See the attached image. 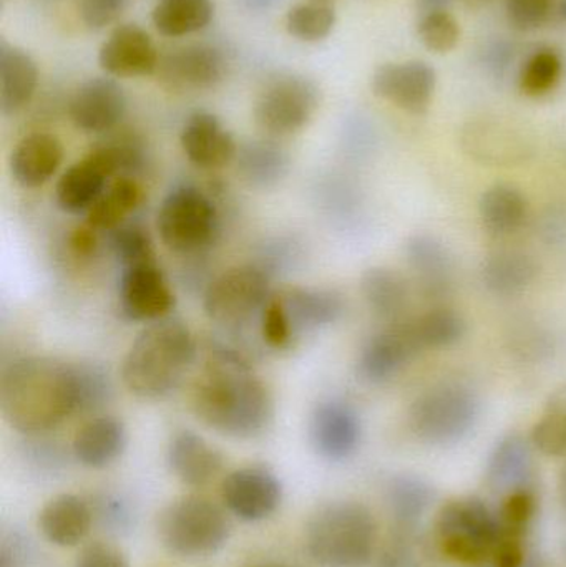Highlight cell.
I'll list each match as a JSON object with an SVG mask.
<instances>
[{
	"instance_id": "59",
	"label": "cell",
	"mask_w": 566,
	"mask_h": 567,
	"mask_svg": "<svg viewBox=\"0 0 566 567\" xmlns=\"http://www.w3.org/2000/svg\"><path fill=\"white\" fill-rule=\"evenodd\" d=\"M554 16H557L562 23H566V0L555 2Z\"/></svg>"
},
{
	"instance_id": "16",
	"label": "cell",
	"mask_w": 566,
	"mask_h": 567,
	"mask_svg": "<svg viewBox=\"0 0 566 567\" xmlns=\"http://www.w3.org/2000/svg\"><path fill=\"white\" fill-rule=\"evenodd\" d=\"M228 62L218 47L189 43L159 59V76L175 90H208L226 75Z\"/></svg>"
},
{
	"instance_id": "26",
	"label": "cell",
	"mask_w": 566,
	"mask_h": 567,
	"mask_svg": "<svg viewBox=\"0 0 566 567\" xmlns=\"http://www.w3.org/2000/svg\"><path fill=\"white\" fill-rule=\"evenodd\" d=\"M92 505L76 495L55 496L39 515V528L47 542L60 548H73L89 536L92 529Z\"/></svg>"
},
{
	"instance_id": "19",
	"label": "cell",
	"mask_w": 566,
	"mask_h": 567,
	"mask_svg": "<svg viewBox=\"0 0 566 567\" xmlns=\"http://www.w3.org/2000/svg\"><path fill=\"white\" fill-rule=\"evenodd\" d=\"M99 63L116 79L152 75L158 70L159 56L152 37L135 23L116 27L99 52Z\"/></svg>"
},
{
	"instance_id": "17",
	"label": "cell",
	"mask_w": 566,
	"mask_h": 567,
	"mask_svg": "<svg viewBox=\"0 0 566 567\" xmlns=\"http://www.w3.org/2000/svg\"><path fill=\"white\" fill-rule=\"evenodd\" d=\"M69 112L73 125L82 132H112L125 116L126 95L115 80L96 76L76 89Z\"/></svg>"
},
{
	"instance_id": "9",
	"label": "cell",
	"mask_w": 566,
	"mask_h": 567,
	"mask_svg": "<svg viewBox=\"0 0 566 567\" xmlns=\"http://www.w3.org/2000/svg\"><path fill=\"white\" fill-rule=\"evenodd\" d=\"M271 296V275L259 265H245L213 279L206 287L203 307L212 322L239 330L261 317Z\"/></svg>"
},
{
	"instance_id": "44",
	"label": "cell",
	"mask_w": 566,
	"mask_h": 567,
	"mask_svg": "<svg viewBox=\"0 0 566 567\" xmlns=\"http://www.w3.org/2000/svg\"><path fill=\"white\" fill-rule=\"evenodd\" d=\"M531 442L542 455L566 458V413L545 410L532 429Z\"/></svg>"
},
{
	"instance_id": "36",
	"label": "cell",
	"mask_w": 566,
	"mask_h": 567,
	"mask_svg": "<svg viewBox=\"0 0 566 567\" xmlns=\"http://www.w3.org/2000/svg\"><path fill=\"white\" fill-rule=\"evenodd\" d=\"M409 322L421 350L455 346L467 332L464 317L449 307H435Z\"/></svg>"
},
{
	"instance_id": "35",
	"label": "cell",
	"mask_w": 566,
	"mask_h": 567,
	"mask_svg": "<svg viewBox=\"0 0 566 567\" xmlns=\"http://www.w3.org/2000/svg\"><path fill=\"white\" fill-rule=\"evenodd\" d=\"M143 192L133 178H119L100 196L89 212L86 225L95 231H109L125 225L126 218L138 208Z\"/></svg>"
},
{
	"instance_id": "55",
	"label": "cell",
	"mask_w": 566,
	"mask_h": 567,
	"mask_svg": "<svg viewBox=\"0 0 566 567\" xmlns=\"http://www.w3.org/2000/svg\"><path fill=\"white\" fill-rule=\"evenodd\" d=\"M421 13L435 12V10H449L452 0H418Z\"/></svg>"
},
{
	"instance_id": "47",
	"label": "cell",
	"mask_w": 566,
	"mask_h": 567,
	"mask_svg": "<svg viewBox=\"0 0 566 567\" xmlns=\"http://www.w3.org/2000/svg\"><path fill=\"white\" fill-rule=\"evenodd\" d=\"M130 0H79V13L89 29L102 30L120 19Z\"/></svg>"
},
{
	"instance_id": "57",
	"label": "cell",
	"mask_w": 566,
	"mask_h": 567,
	"mask_svg": "<svg viewBox=\"0 0 566 567\" xmlns=\"http://www.w3.org/2000/svg\"><path fill=\"white\" fill-rule=\"evenodd\" d=\"M521 567H554V565L542 553L528 551L527 558Z\"/></svg>"
},
{
	"instance_id": "12",
	"label": "cell",
	"mask_w": 566,
	"mask_h": 567,
	"mask_svg": "<svg viewBox=\"0 0 566 567\" xmlns=\"http://www.w3.org/2000/svg\"><path fill=\"white\" fill-rule=\"evenodd\" d=\"M119 300L123 316L135 322L165 319L175 307V293L155 261L123 268Z\"/></svg>"
},
{
	"instance_id": "61",
	"label": "cell",
	"mask_w": 566,
	"mask_h": 567,
	"mask_svg": "<svg viewBox=\"0 0 566 567\" xmlns=\"http://www.w3.org/2000/svg\"><path fill=\"white\" fill-rule=\"evenodd\" d=\"M251 567H292V566H285V565H263V566H251Z\"/></svg>"
},
{
	"instance_id": "28",
	"label": "cell",
	"mask_w": 566,
	"mask_h": 567,
	"mask_svg": "<svg viewBox=\"0 0 566 567\" xmlns=\"http://www.w3.org/2000/svg\"><path fill=\"white\" fill-rule=\"evenodd\" d=\"M39 70L25 50L0 42V110L9 116L29 105L35 95Z\"/></svg>"
},
{
	"instance_id": "25",
	"label": "cell",
	"mask_w": 566,
	"mask_h": 567,
	"mask_svg": "<svg viewBox=\"0 0 566 567\" xmlns=\"http://www.w3.org/2000/svg\"><path fill=\"white\" fill-rule=\"evenodd\" d=\"M223 463L222 452L192 430L176 433L169 442V468L185 485L195 488L208 485L222 472Z\"/></svg>"
},
{
	"instance_id": "22",
	"label": "cell",
	"mask_w": 566,
	"mask_h": 567,
	"mask_svg": "<svg viewBox=\"0 0 566 567\" xmlns=\"http://www.w3.org/2000/svg\"><path fill=\"white\" fill-rule=\"evenodd\" d=\"M186 158L203 169H219L235 162L238 143L235 136L209 112L188 116L179 135Z\"/></svg>"
},
{
	"instance_id": "58",
	"label": "cell",
	"mask_w": 566,
	"mask_h": 567,
	"mask_svg": "<svg viewBox=\"0 0 566 567\" xmlns=\"http://www.w3.org/2000/svg\"><path fill=\"white\" fill-rule=\"evenodd\" d=\"M558 495H560V505L566 515V465L562 470L560 480H558Z\"/></svg>"
},
{
	"instance_id": "34",
	"label": "cell",
	"mask_w": 566,
	"mask_h": 567,
	"mask_svg": "<svg viewBox=\"0 0 566 567\" xmlns=\"http://www.w3.org/2000/svg\"><path fill=\"white\" fill-rule=\"evenodd\" d=\"M213 16L212 0H158L152 20L162 35L185 37L206 29Z\"/></svg>"
},
{
	"instance_id": "52",
	"label": "cell",
	"mask_w": 566,
	"mask_h": 567,
	"mask_svg": "<svg viewBox=\"0 0 566 567\" xmlns=\"http://www.w3.org/2000/svg\"><path fill=\"white\" fill-rule=\"evenodd\" d=\"M515 59V47L507 40L488 43L484 52V63L495 75H504Z\"/></svg>"
},
{
	"instance_id": "33",
	"label": "cell",
	"mask_w": 566,
	"mask_h": 567,
	"mask_svg": "<svg viewBox=\"0 0 566 567\" xmlns=\"http://www.w3.org/2000/svg\"><path fill=\"white\" fill-rule=\"evenodd\" d=\"M239 175L255 188H271L288 173L289 159L285 150L272 140H253L239 146Z\"/></svg>"
},
{
	"instance_id": "7",
	"label": "cell",
	"mask_w": 566,
	"mask_h": 567,
	"mask_svg": "<svg viewBox=\"0 0 566 567\" xmlns=\"http://www.w3.org/2000/svg\"><path fill=\"white\" fill-rule=\"evenodd\" d=\"M481 402L469 386L442 383L418 396L409 409V429L421 442L449 446L462 442L477 425Z\"/></svg>"
},
{
	"instance_id": "50",
	"label": "cell",
	"mask_w": 566,
	"mask_h": 567,
	"mask_svg": "<svg viewBox=\"0 0 566 567\" xmlns=\"http://www.w3.org/2000/svg\"><path fill=\"white\" fill-rule=\"evenodd\" d=\"M75 567H130V563L116 546L93 542L80 549Z\"/></svg>"
},
{
	"instance_id": "60",
	"label": "cell",
	"mask_w": 566,
	"mask_h": 567,
	"mask_svg": "<svg viewBox=\"0 0 566 567\" xmlns=\"http://www.w3.org/2000/svg\"><path fill=\"white\" fill-rule=\"evenodd\" d=\"M309 2L326 3V6H335V0H309Z\"/></svg>"
},
{
	"instance_id": "11",
	"label": "cell",
	"mask_w": 566,
	"mask_h": 567,
	"mask_svg": "<svg viewBox=\"0 0 566 567\" xmlns=\"http://www.w3.org/2000/svg\"><path fill=\"white\" fill-rule=\"evenodd\" d=\"M222 496L236 518L258 523L275 515L281 505L282 485L266 466H245L223 480Z\"/></svg>"
},
{
	"instance_id": "21",
	"label": "cell",
	"mask_w": 566,
	"mask_h": 567,
	"mask_svg": "<svg viewBox=\"0 0 566 567\" xmlns=\"http://www.w3.org/2000/svg\"><path fill=\"white\" fill-rule=\"evenodd\" d=\"M405 261L424 299L442 300L454 287V258L447 246L431 235H414L405 245Z\"/></svg>"
},
{
	"instance_id": "51",
	"label": "cell",
	"mask_w": 566,
	"mask_h": 567,
	"mask_svg": "<svg viewBox=\"0 0 566 567\" xmlns=\"http://www.w3.org/2000/svg\"><path fill=\"white\" fill-rule=\"evenodd\" d=\"M527 539L502 536L495 546L488 567H521L527 558Z\"/></svg>"
},
{
	"instance_id": "13",
	"label": "cell",
	"mask_w": 566,
	"mask_h": 567,
	"mask_svg": "<svg viewBox=\"0 0 566 567\" xmlns=\"http://www.w3.org/2000/svg\"><path fill=\"white\" fill-rule=\"evenodd\" d=\"M362 425L354 406L344 400L318 403L309 419L312 449L328 462H346L361 445Z\"/></svg>"
},
{
	"instance_id": "10",
	"label": "cell",
	"mask_w": 566,
	"mask_h": 567,
	"mask_svg": "<svg viewBox=\"0 0 566 567\" xmlns=\"http://www.w3.org/2000/svg\"><path fill=\"white\" fill-rule=\"evenodd\" d=\"M319 109V90L315 82L299 75L272 80L255 106V120L269 136H288L301 132Z\"/></svg>"
},
{
	"instance_id": "2",
	"label": "cell",
	"mask_w": 566,
	"mask_h": 567,
	"mask_svg": "<svg viewBox=\"0 0 566 567\" xmlns=\"http://www.w3.org/2000/svg\"><path fill=\"white\" fill-rule=\"evenodd\" d=\"M0 413L23 435L55 429L79 413L75 363L45 355L13 360L0 379Z\"/></svg>"
},
{
	"instance_id": "23",
	"label": "cell",
	"mask_w": 566,
	"mask_h": 567,
	"mask_svg": "<svg viewBox=\"0 0 566 567\" xmlns=\"http://www.w3.org/2000/svg\"><path fill=\"white\" fill-rule=\"evenodd\" d=\"M279 297L296 337L332 326L341 320L346 310L341 293L326 287H289Z\"/></svg>"
},
{
	"instance_id": "46",
	"label": "cell",
	"mask_w": 566,
	"mask_h": 567,
	"mask_svg": "<svg viewBox=\"0 0 566 567\" xmlns=\"http://www.w3.org/2000/svg\"><path fill=\"white\" fill-rule=\"evenodd\" d=\"M555 2L557 0H507L505 13L518 32H534L552 19Z\"/></svg>"
},
{
	"instance_id": "31",
	"label": "cell",
	"mask_w": 566,
	"mask_h": 567,
	"mask_svg": "<svg viewBox=\"0 0 566 567\" xmlns=\"http://www.w3.org/2000/svg\"><path fill=\"white\" fill-rule=\"evenodd\" d=\"M435 502L431 483L418 475H398L388 485V506L394 529L415 532Z\"/></svg>"
},
{
	"instance_id": "18",
	"label": "cell",
	"mask_w": 566,
	"mask_h": 567,
	"mask_svg": "<svg viewBox=\"0 0 566 567\" xmlns=\"http://www.w3.org/2000/svg\"><path fill=\"white\" fill-rule=\"evenodd\" d=\"M531 440L521 433H508L495 443L488 456L485 482L498 498L522 489H537V468Z\"/></svg>"
},
{
	"instance_id": "40",
	"label": "cell",
	"mask_w": 566,
	"mask_h": 567,
	"mask_svg": "<svg viewBox=\"0 0 566 567\" xmlns=\"http://www.w3.org/2000/svg\"><path fill=\"white\" fill-rule=\"evenodd\" d=\"M465 148L475 158L494 165H511L524 158L525 146L508 132L475 130L465 136Z\"/></svg>"
},
{
	"instance_id": "42",
	"label": "cell",
	"mask_w": 566,
	"mask_h": 567,
	"mask_svg": "<svg viewBox=\"0 0 566 567\" xmlns=\"http://www.w3.org/2000/svg\"><path fill=\"white\" fill-rule=\"evenodd\" d=\"M76 385H79V413L95 412L102 409L113 386L109 373L95 363H75Z\"/></svg>"
},
{
	"instance_id": "30",
	"label": "cell",
	"mask_w": 566,
	"mask_h": 567,
	"mask_svg": "<svg viewBox=\"0 0 566 567\" xmlns=\"http://www.w3.org/2000/svg\"><path fill=\"white\" fill-rule=\"evenodd\" d=\"M537 275V261L517 249L492 252L482 265V282L495 296H517L534 284Z\"/></svg>"
},
{
	"instance_id": "38",
	"label": "cell",
	"mask_w": 566,
	"mask_h": 567,
	"mask_svg": "<svg viewBox=\"0 0 566 567\" xmlns=\"http://www.w3.org/2000/svg\"><path fill=\"white\" fill-rule=\"evenodd\" d=\"M502 536L527 539L538 513L537 489H522L501 499L495 509ZM501 536V538H502Z\"/></svg>"
},
{
	"instance_id": "39",
	"label": "cell",
	"mask_w": 566,
	"mask_h": 567,
	"mask_svg": "<svg viewBox=\"0 0 566 567\" xmlns=\"http://www.w3.org/2000/svg\"><path fill=\"white\" fill-rule=\"evenodd\" d=\"M335 25V6L326 3H298L286 16V29L302 42H319L326 39Z\"/></svg>"
},
{
	"instance_id": "41",
	"label": "cell",
	"mask_w": 566,
	"mask_h": 567,
	"mask_svg": "<svg viewBox=\"0 0 566 567\" xmlns=\"http://www.w3.org/2000/svg\"><path fill=\"white\" fill-rule=\"evenodd\" d=\"M418 35L425 49L435 53H447L455 49L461 40V25L449 10L421 13L418 22Z\"/></svg>"
},
{
	"instance_id": "6",
	"label": "cell",
	"mask_w": 566,
	"mask_h": 567,
	"mask_svg": "<svg viewBox=\"0 0 566 567\" xmlns=\"http://www.w3.org/2000/svg\"><path fill=\"white\" fill-rule=\"evenodd\" d=\"M435 529L444 555L467 566H488L502 536L497 513L477 496L445 503Z\"/></svg>"
},
{
	"instance_id": "8",
	"label": "cell",
	"mask_w": 566,
	"mask_h": 567,
	"mask_svg": "<svg viewBox=\"0 0 566 567\" xmlns=\"http://www.w3.org/2000/svg\"><path fill=\"white\" fill-rule=\"evenodd\" d=\"M156 228L169 251L198 255L218 235V212L202 189L193 185L176 186L159 205Z\"/></svg>"
},
{
	"instance_id": "29",
	"label": "cell",
	"mask_w": 566,
	"mask_h": 567,
	"mask_svg": "<svg viewBox=\"0 0 566 567\" xmlns=\"http://www.w3.org/2000/svg\"><path fill=\"white\" fill-rule=\"evenodd\" d=\"M478 213L491 235L511 236L524 228L531 206L517 186L497 183L485 189L478 202Z\"/></svg>"
},
{
	"instance_id": "20",
	"label": "cell",
	"mask_w": 566,
	"mask_h": 567,
	"mask_svg": "<svg viewBox=\"0 0 566 567\" xmlns=\"http://www.w3.org/2000/svg\"><path fill=\"white\" fill-rule=\"evenodd\" d=\"M421 352L411 322H395L372 336L358 359V375L368 383L388 382L409 360Z\"/></svg>"
},
{
	"instance_id": "5",
	"label": "cell",
	"mask_w": 566,
	"mask_h": 567,
	"mask_svg": "<svg viewBox=\"0 0 566 567\" xmlns=\"http://www.w3.org/2000/svg\"><path fill=\"white\" fill-rule=\"evenodd\" d=\"M158 535L172 555L202 559L225 548L231 525L226 513L209 499L183 496L163 509Z\"/></svg>"
},
{
	"instance_id": "37",
	"label": "cell",
	"mask_w": 566,
	"mask_h": 567,
	"mask_svg": "<svg viewBox=\"0 0 566 567\" xmlns=\"http://www.w3.org/2000/svg\"><path fill=\"white\" fill-rule=\"evenodd\" d=\"M564 59L552 47H538L525 59L518 86L528 96H542L557 89L564 76Z\"/></svg>"
},
{
	"instance_id": "56",
	"label": "cell",
	"mask_w": 566,
	"mask_h": 567,
	"mask_svg": "<svg viewBox=\"0 0 566 567\" xmlns=\"http://www.w3.org/2000/svg\"><path fill=\"white\" fill-rule=\"evenodd\" d=\"M281 0H241L245 9L251 10V12H266V10L272 9Z\"/></svg>"
},
{
	"instance_id": "49",
	"label": "cell",
	"mask_w": 566,
	"mask_h": 567,
	"mask_svg": "<svg viewBox=\"0 0 566 567\" xmlns=\"http://www.w3.org/2000/svg\"><path fill=\"white\" fill-rule=\"evenodd\" d=\"M92 509L93 516L99 518L103 528H109L110 532L122 533L132 525V512L126 502L119 496H100Z\"/></svg>"
},
{
	"instance_id": "53",
	"label": "cell",
	"mask_w": 566,
	"mask_h": 567,
	"mask_svg": "<svg viewBox=\"0 0 566 567\" xmlns=\"http://www.w3.org/2000/svg\"><path fill=\"white\" fill-rule=\"evenodd\" d=\"M25 549L22 542L16 536L3 539L2 548H0V567H23L25 566Z\"/></svg>"
},
{
	"instance_id": "4",
	"label": "cell",
	"mask_w": 566,
	"mask_h": 567,
	"mask_svg": "<svg viewBox=\"0 0 566 567\" xmlns=\"http://www.w3.org/2000/svg\"><path fill=\"white\" fill-rule=\"evenodd\" d=\"M378 543V523L368 506L358 502H331L316 509L306 526V546L318 565L364 567Z\"/></svg>"
},
{
	"instance_id": "27",
	"label": "cell",
	"mask_w": 566,
	"mask_h": 567,
	"mask_svg": "<svg viewBox=\"0 0 566 567\" xmlns=\"http://www.w3.org/2000/svg\"><path fill=\"white\" fill-rule=\"evenodd\" d=\"M126 449V429L113 415L89 420L73 439V455L86 468L102 470L115 463Z\"/></svg>"
},
{
	"instance_id": "43",
	"label": "cell",
	"mask_w": 566,
	"mask_h": 567,
	"mask_svg": "<svg viewBox=\"0 0 566 567\" xmlns=\"http://www.w3.org/2000/svg\"><path fill=\"white\" fill-rule=\"evenodd\" d=\"M110 248L115 258L122 262L123 268L140 265V262L155 261L153 259L152 241L145 229L138 225H122L110 233Z\"/></svg>"
},
{
	"instance_id": "15",
	"label": "cell",
	"mask_w": 566,
	"mask_h": 567,
	"mask_svg": "<svg viewBox=\"0 0 566 567\" xmlns=\"http://www.w3.org/2000/svg\"><path fill=\"white\" fill-rule=\"evenodd\" d=\"M119 175L115 159L105 145L96 146L85 158L70 166L55 186V202L70 215L89 213L109 188V179Z\"/></svg>"
},
{
	"instance_id": "1",
	"label": "cell",
	"mask_w": 566,
	"mask_h": 567,
	"mask_svg": "<svg viewBox=\"0 0 566 567\" xmlns=\"http://www.w3.org/2000/svg\"><path fill=\"white\" fill-rule=\"evenodd\" d=\"M192 406L209 429L238 440L261 435L275 415L266 383L241 353L223 343L208 347L205 370L193 389Z\"/></svg>"
},
{
	"instance_id": "48",
	"label": "cell",
	"mask_w": 566,
	"mask_h": 567,
	"mask_svg": "<svg viewBox=\"0 0 566 567\" xmlns=\"http://www.w3.org/2000/svg\"><path fill=\"white\" fill-rule=\"evenodd\" d=\"M518 327L512 332L511 347L517 355L527 360H541L542 357L548 355L552 350L550 336L545 333L541 327L528 326Z\"/></svg>"
},
{
	"instance_id": "24",
	"label": "cell",
	"mask_w": 566,
	"mask_h": 567,
	"mask_svg": "<svg viewBox=\"0 0 566 567\" xmlns=\"http://www.w3.org/2000/svg\"><path fill=\"white\" fill-rule=\"evenodd\" d=\"M62 162L63 146L55 135L30 133L12 150L10 175L23 188H39L55 176Z\"/></svg>"
},
{
	"instance_id": "32",
	"label": "cell",
	"mask_w": 566,
	"mask_h": 567,
	"mask_svg": "<svg viewBox=\"0 0 566 567\" xmlns=\"http://www.w3.org/2000/svg\"><path fill=\"white\" fill-rule=\"evenodd\" d=\"M361 292L369 309L392 323L401 322L411 299L409 282L391 268L368 269L361 278Z\"/></svg>"
},
{
	"instance_id": "14",
	"label": "cell",
	"mask_w": 566,
	"mask_h": 567,
	"mask_svg": "<svg viewBox=\"0 0 566 567\" xmlns=\"http://www.w3.org/2000/svg\"><path fill=\"white\" fill-rule=\"evenodd\" d=\"M438 86L434 66L424 60L385 63L372 76V92L404 112L422 115L428 112Z\"/></svg>"
},
{
	"instance_id": "3",
	"label": "cell",
	"mask_w": 566,
	"mask_h": 567,
	"mask_svg": "<svg viewBox=\"0 0 566 567\" xmlns=\"http://www.w3.org/2000/svg\"><path fill=\"white\" fill-rule=\"evenodd\" d=\"M196 359V342L178 319L150 323L136 337L122 363V380L130 393L159 400L182 383Z\"/></svg>"
},
{
	"instance_id": "54",
	"label": "cell",
	"mask_w": 566,
	"mask_h": 567,
	"mask_svg": "<svg viewBox=\"0 0 566 567\" xmlns=\"http://www.w3.org/2000/svg\"><path fill=\"white\" fill-rule=\"evenodd\" d=\"M70 245H72V249L76 255H90L96 246L95 229L90 228L89 225H86V228L76 229L75 235L72 236Z\"/></svg>"
},
{
	"instance_id": "45",
	"label": "cell",
	"mask_w": 566,
	"mask_h": 567,
	"mask_svg": "<svg viewBox=\"0 0 566 567\" xmlns=\"http://www.w3.org/2000/svg\"><path fill=\"white\" fill-rule=\"evenodd\" d=\"M259 320H261L263 339L272 349H288L292 340L296 339L291 320H289L279 293H272Z\"/></svg>"
}]
</instances>
